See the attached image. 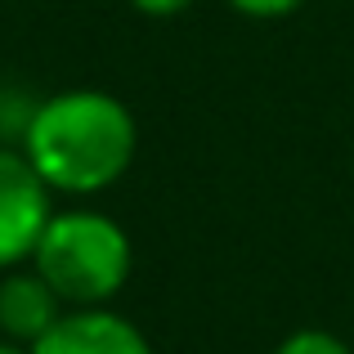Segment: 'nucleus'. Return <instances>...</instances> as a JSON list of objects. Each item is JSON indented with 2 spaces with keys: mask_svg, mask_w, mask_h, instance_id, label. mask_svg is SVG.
I'll return each instance as SVG.
<instances>
[{
  "mask_svg": "<svg viewBox=\"0 0 354 354\" xmlns=\"http://www.w3.org/2000/svg\"><path fill=\"white\" fill-rule=\"evenodd\" d=\"M0 354H32V350H27V346H14V341L0 337Z\"/></svg>",
  "mask_w": 354,
  "mask_h": 354,
  "instance_id": "9",
  "label": "nucleus"
},
{
  "mask_svg": "<svg viewBox=\"0 0 354 354\" xmlns=\"http://www.w3.org/2000/svg\"><path fill=\"white\" fill-rule=\"evenodd\" d=\"M130 5H135L139 14H148V18H171V14H184L193 0H130Z\"/></svg>",
  "mask_w": 354,
  "mask_h": 354,
  "instance_id": "8",
  "label": "nucleus"
},
{
  "mask_svg": "<svg viewBox=\"0 0 354 354\" xmlns=\"http://www.w3.org/2000/svg\"><path fill=\"white\" fill-rule=\"evenodd\" d=\"M63 296L36 269H5L0 274V337L32 350L54 323L63 319Z\"/></svg>",
  "mask_w": 354,
  "mask_h": 354,
  "instance_id": "5",
  "label": "nucleus"
},
{
  "mask_svg": "<svg viewBox=\"0 0 354 354\" xmlns=\"http://www.w3.org/2000/svg\"><path fill=\"white\" fill-rule=\"evenodd\" d=\"M229 5L247 18H287V14H296L305 0H229Z\"/></svg>",
  "mask_w": 354,
  "mask_h": 354,
  "instance_id": "7",
  "label": "nucleus"
},
{
  "mask_svg": "<svg viewBox=\"0 0 354 354\" xmlns=\"http://www.w3.org/2000/svg\"><path fill=\"white\" fill-rule=\"evenodd\" d=\"M274 354H354L337 332H323V328H301L283 341Z\"/></svg>",
  "mask_w": 354,
  "mask_h": 354,
  "instance_id": "6",
  "label": "nucleus"
},
{
  "mask_svg": "<svg viewBox=\"0 0 354 354\" xmlns=\"http://www.w3.org/2000/svg\"><path fill=\"white\" fill-rule=\"evenodd\" d=\"M32 354H153L148 337L108 305H77L32 346Z\"/></svg>",
  "mask_w": 354,
  "mask_h": 354,
  "instance_id": "4",
  "label": "nucleus"
},
{
  "mask_svg": "<svg viewBox=\"0 0 354 354\" xmlns=\"http://www.w3.org/2000/svg\"><path fill=\"white\" fill-rule=\"evenodd\" d=\"M27 265L63 296L68 310L108 305L126 287L135 247L126 229L104 211H54Z\"/></svg>",
  "mask_w": 354,
  "mask_h": 354,
  "instance_id": "2",
  "label": "nucleus"
},
{
  "mask_svg": "<svg viewBox=\"0 0 354 354\" xmlns=\"http://www.w3.org/2000/svg\"><path fill=\"white\" fill-rule=\"evenodd\" d=\"M54 216V193L23 148L0 144V274L32 260L36 238Z\"/></svg>",
  "mask_w": 354,
  "mask_h": 354,
  "instance_id": "3",
  "label": "nucleus"
},
{
  "mask_svg": "<svg viewBox=\"0 0 354 354\" xmlns=\"http://www.w3.org/2000/svg\"><path fill=\"white\" fill-rule=\"evenodd\" d=\"M139 148V126L130 108L108 90H63L27 113L23 153L36 166L50 193H90L113 189L130 171Z\"/></svg>",
  "mask_w": 354,
  "mask_h": 354,
  "instance_id": "1",
  "label": "nucleus"
}]
</instances>
